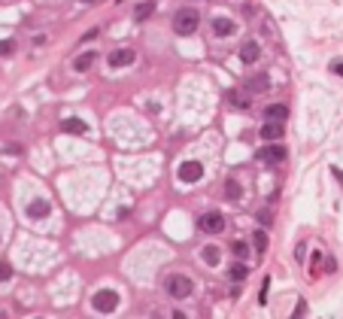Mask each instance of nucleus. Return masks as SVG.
<instances>
[{"instance_id": "obj_1", "label": "nucleus", "mask_w": 343, "mask_h": 319, "mask_svg": "<svg viewBox=\"0 0 343 319\" xmlns=\"http://www.w3.org/2000/svg\"><path fill=\"white\" fill-rule=\"evenodd\" d=\"M198 24H201V15H198V9L185 6V9L173 12V30H176L179 37H192V33L198 30Z\"/></svg>"}, {"instance_id": "obj_2", "label": "nucleus", "mask_w": 343, "mask_h": 319, "mask_svg": "<svg viewBox=\"0 0 343 319\" xmlns=\"http://www.w3.org/2000/svg\"><path fill=\"white\" fill-rule=\"evenodd\" d=\"M192 292H195V283L185 274H170L167 277V295L170 298H188Z\"/></svg>"}, {"instance_id": "obj_3", "label": "nucleus", "mask_w": 343, "mask_h": 319, "mask_svg": "<svg viewBox=\"0 0 343 319\" xmlns=\"http://www.w3.org/2000/svg\"><path fill=\"white\" fill-rule=\"evenodd\" d=\"M94 310H100V313H112L116 307H119V292H112V289H100V292H94Z\"/></svg>"}, {"instance_id": "obj_4", "label": "nucleus", "mask_w": 343, "mask_h": 319, "mask_svg": "<svg viewBox=\"0 0 343 319\" xmlns=\"http://www.w3.org/2000/svg\"><path fill=\"white\" fill-rule=\"evenodd\" d=\"M176 176H179L185 186H192V183H198V180L204 176V167H201V161H182L179 170H176Z\"/></svg>"}, {"instance_id": "obj_5", "label": "nucleus", "mask_w": 343, "mask_h": 319, "mask_svg": "<svg viewBox=\"0 0 343 319\" xmlns=\"http://www.w3.org/2000/svg\"><path fill=\"white\" fill-rule=\"evenodd\" d=\"M198 228H201L204 234H219V231L225 228V216H222V213H204V216L198 219Z\"/></svg>"}, {"instance_id": "obj_6", "label": "nucleus", "mask_w": 343, "mask_h": 319, "mask_svg": "<svg viewBox=\"0 0 343 319\" xmlns=\"http://www.w3.org/2000/svg\"><path fill=\"white\" fill-rule=\"evenodd\" d=\"M106 61H109V67H131L137 61V52L134 49H116Z\"/></svg>"}, {"instance_id": "obj_7", "label": "nucleus", "mask_w": 343, "mask_h": 319, "mask_svg": "<svg viewBox=\"0 0 343 319\" xmlns=\"http://www.w3.org/2000/svg\"><path fill=\"white\" fill-rule=\"evenodd\" d=\"M258 158H261V161H268V164H277V161H283V158H286V149H283V146H277V143H271V146L258 149Z\"/></svg>"}, {"instance_id": "obj_8", "label": "nucleus", "mask_w": 343, "mask_h": 319, "mask_svg": "<svg viewBox=\"0 0 343 319\" xmlns=\"http://www.w3.org/2000/svg\"><path fill=\"white\" fill-rule=\"evenodd\" d=\"M258 55H261V46H258L255 40H249V43L240 46V61H243V64H255Z\"/></svg>"}, {"instance_id": "obj_9", "label": "nucleus", "mask_w": 343, "mask_h": 319, "mask_svg": "<svg viewBox=\"0 0 343 319\" xmlns=\"http://www.w3.org/2000/svg\"><path fill=\"white\" fill-rule=\"evenodd\" d=\"M268 88H271V79H268L264 73H255V76L246 79V91H252V94H261V91H268Z\"/></svg>"}, {"instance_id": "obj_10", "label": "nucleus", "mask_w": 343, "mask_h": 319, "mask_svg": "<svg viewBox=\"0 0 343 319\" xmlns=\"http://www.w3.org/2000/svg\"><path fill=\"white\" fill-rule=\"evenodd\" d=\"M49 210H52L49 201H33V204H27V219H46Z\"/></svg>"}, {"instance_id": "obj_11", "label": "nucleus", "mask_w": 343, "mask_h": 319, "mask_svg": "<svg viewBox=\"0 0 343 319\" xmlns=\"http://www.w3.org/2000/svg\"><path fill=\"white\" fill-rule=\"evenodd\" d=\"M234 30H237V24H234L231 18H216V21H213V33H216V37H231Z\"/></svg>"}, {"instance_id": "obj_12", "label": "nucleus", "mask_w": 343, "mask_h": 319, "mask_svg": "<svg viewBox=\"0 0 343 319\" xmlns=\"http://www.w3.org/2000/svg\"><path fill=\"white\" fill-rule=\"evenodd\" d=\"M61 131H64V134H76V137H82L88 128H85L82 119H64V122H61Z\"/></svg>"}, {"instance_id": "obj_13", "label": "nucleus", "mask_w": 343, "mask_h": 319, "mask_svg": "<svg viewBox=\"0 0 343 319\" xmlns=\"http://www.w3.org/2000/svg\"><path fill=\"white\" fill-rule=\"evenodd\" d=\"M280 137H283V122H271L268 119V125L261 128V140L271 143V140H280Z\"/></svg>"}, {"instance_id": "obj_14", "label": "nucleus", "mask_w": 343, "mask_h": 319, "mask_svg": "<svg viewBox=\"0 0 343 319\" xmlns=\"http://www.w3.org/2000/svg\"><path fill=\"white\" fill-rule=\"evenodd\" d=\"M264 116H268L271 122H286V116H289V107H286V103H271Z\"/></svg>"}, {"instance_id": "obj_15", "label": "nucleus", "mask_w": 343, "mask_h": 319, "mask_svg": "<svg viewBox=\"0 0 343 319\" xmlns=\"http://www.w3.org/2000/svg\"><path fill=\"white\" fill-rule=\"evenodd\" d=\"M201 259H204V265H210V268H216V265L222 262V250H219V246H204V253H201Z\"/></svg>"}, {"instance_id": "obj_16", "label": "nucleus", "mask_w": 343, "mask_h": 319, "mask_svg": "<svg viewBox=\"0 0 343 319\" xmlns=\"http://www.w3.org/2000/svg\"><path fill=\"white\" fill-rule=\"evenodd\" d=\"M91 64H94V52H82V55L73 61V70H76V73H85Z\"/></svg>"}, {"instance_id": "obj_17", "label": "nucleus", "mask_w": 343, "mask_h": 319, "mask_svg": "<svg viewBox=\"0 0 343 319\" xmlns=\"http://www.w3.org/2000/svg\"><path fill=\"white\" fill-rule=\"evenodd\" d=\"M225 100H228L231 107H237V110H243V107H249V103H246V97H243V94H240L237 88H228V91H225Z\"/></svg>"}, {"instance_id": "obj_18", "label": "nucleus", "mask_w": 343, "mask_h": 319, "mask_svg": "<svg viewBox=\"0 0 343 319\" xmlns=\"http://www.w3.org/2000/svg\"><path fill=\"white\" fill-rule=\"evenodd\" d=\"M228 274H231V280H234V283H243V280L249 277V268H246L243 262H237V265H231V271H228Z\"/></svg>"}, {"instance_id": "obj_19", "label": "nucleus", "mask_w": 343, "mask_h": 319, "mask_svg": "<svg viewBox=\"0 0 343 319\" xmlns=\"http://www.w3.org/2000/svg\"><path fill=\"white\" fill-rule=\"evenodd\" d=\"M225 195H228V201H240V195H243L240 183H237V180H228V183H225Z\"/></svg>"}, {"instance_id": "obj_20", "label": "nucleus", "mask_w": 343, "mask_h": 319, "mask_svg": "<svg viewBox=\"0 0 343 319\" xmlns=\"http://www.w3.org/2000/svg\"><path fill=\"white\" fill-rule=\"evenodd\" d=\"M152 12H155V3H140V6L134 9V18H137V21H146Z\"/></svg>"}, {"instance_id": "obj_21", "label": "nucleus", "mask_w": 343, "mask_h": 319, "mask_svg": "<svg viewBox=\"0 0 343 319\" xmlns=\"http://www.w3.org/2000/svg\"><path fill=\"white\" fill-rule=\"evenodd\" d=\"M252 243H255L258 253H264V250H268V234H264V231H255V234H252Z\"/></svg>"}, {"instance_id": "obj_22", "label": "nucleus", "mask_w": 343, "mask_h": 319, "mask_svg": "<svg viewBox=\"0 0 343 319\" xmlns=\"http://www.w3.org/2000/svg\"><path fill=\"white\" fill-rule=\"evenodd\" d=\"M9 280H12V265L0 262V283H9Z\"/></svg>"}, {"instance_id": "obj_23", "label": "nucleus", "mask_w": 343, "mask_h": 319, "mask_svg": "<svg viewBox=\"0 0 343 319\" xmlns=\"http://www.w3.org/2000/svg\"><path fill=\"white\" fill-rule=\"evenodd\" d=\"M15 52V43L12 40H0V58H6V55H12Z\"/></svg>"}, {"instance_id": "obj_24", "label": "nucleus", "mask_w": 343, "mask_h": 319, "mask_svg": "<svg viewBox=\"0 0 343 319\" xmlns=\"http://www.w3.org/2000/svg\"><path fill=\"white\" fill-rule=\"evenodd\" d=\"M319 265H322V253L313 256V262H310V277H319Z\"/></svg>"}, {"instance_id": "obj_25", "label": "nucleus", "mask_w": 343, "mask_h": 319, "mask_svg": "<svg viewBox=\"0 0 343 319\" xmlns=\"http://www.w3.org/2000/svg\"><path fill=\"white\" fill-rule=\"evenodd\" d=\"M268 289H271V280L261 283V292H258V304H268Z\"/></svg>"}, {"instance_id": "obj_26", "label": "nucleus", "mask_w": 343, "mask_h": 319, "mask_svg": "<svg viewBox=\"0 0 343 319\" xmlns=\"http://www.w3.org/2000/svg\"><path fill=\"white\" fill-rule=\"evenodd\" d=\"M258 222H261V225L268 228V225L274 222V216H271V210H261V213H258Z\"/></svg>"}, {"instance_id": "obj_27", "label": "nucleus", "mask_w": 343, "mask_h": 319, "mask_svg": "<svg viewBox=\"0 0 343 319\" xmlns=\"http://www.w3.org/2000/svg\"><path fill=\"white\" fill-rule=\"evenodd\" d=\"M3 152L6 155H21V146L18 143H9V146H3Z\"/></svg>"}, {"instance_id": "obj_28", "label": "nucleus", "mask_w": 343, "mask_h": 319, "mask_svg": "<svg viewBox=\"0 0 343 319\" xmlns=\"http://www.w3.org/2000/svg\"><path fill=\"white\" fill-rule=\"evenodd\" d=\"M231 253H234V256H243V253H246V243H240V240H237V243L231 246Z\"/></svg>"}, {"instance_id": "obj_29", "label": "nucleus", "mask_w": 343, "mask_h": 319, "mask_svg": "<svg viewBox=\"0 0 343 319\" xmlns=\"http://www.w3.org/2000/svg\"><path fill=\"white\" fill-rule=\"evenodd\" d=\"M304 253H307V243H301V246L295 250V259H298V262H304Z\"/></svg>"}, {"instance_id": "obj_30", "label": "nucleus", "mask_w": 343, "mask_h": 319, "mask_svg": "<svg viewBox=\"0 0 343 319\" xmlns=\"http://www.w3.org/2000/svg\"><path fill=\"white\" fill-rule=\"evenodd\" d=\"M295 313H298V316H304V313H307V304H304V301H298V307H295Z\"/></svg>"}, {"instance_id": "obj_31", "label": "nucleus", "mask_w": 343, "mask_h": 319, "mask_svg": "<svg viewBox=\"0 0 343 319\" xmlns=\"http://www.w3.org/2000/svg\"><path fill=\"white\" fill-rule=\"evenodd\" d=\"M331 70H334V73H337V76H343V61H337V64H334V67H331Z\"/></svg>"}, {"instance_id": "obj_32", "label": "nucleus", "mask_w": 343, "mask_h": 319, "mask_svg": "<svg viewBox=\"0 0 343 319\" xmlns=\"http://www.w3.org/2000/svg\"><path fill=\"white\" fill-rule=\"evenodd\" d=\"M331 173H334V176H337V183H340V186H343V173H340V170H337V167H334V170H331Z\"/></svg>"}, {"instance_id": "obj_33", "label": "nucleus", "mask_w": 343, "mask_h": 319, "mask_svg": "<svg viewBox=\"0 0 343 319\" xmlns=\"http://www.w3.org/2000/svg\"><path fill=\"white\" fill-rule=\"evenodd\" d=\"M85 3H94V0H85Z\"/></svg>"}]
</instances>
